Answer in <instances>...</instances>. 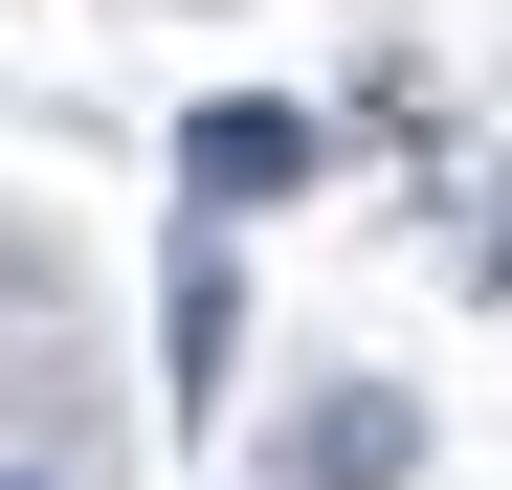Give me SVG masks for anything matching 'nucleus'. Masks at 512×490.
<instances>
[{"mask_svg": "<svg viewBox=\"0 0 512 490\" xmlns=\"http://www.w3.org/2000/svg\"><path fill=\"white\" fill-rule=\"evenodd\" d=\"M0 490H45V468H0Z\"/></svg>", "mask_w": 512, "mask_h": 490, "instance_id": "20e7f679", "label": "nucleus"}, {"mask_svg": "<svg viewBox=\"0 0 512 490\" xmlns=\"http://www.w3.org/2000/svg\"><path fill=\"white\" fill-rule=\"evenodd\" d=\"M312 156H334V134H312L290 90H223V112H179V179H201V223H245V201H290Z\"/></svg>", "mask_w": 512, "mask_h": 490, "instance_id": "f257e3e1", "label": "nucleus"}, {"mask_svg": "<svg viewBox=\"0 0 512 490\" xmlns=\"http://www.w3.org/2000/svg\"><path fill=\"white\" fill-rule=\"evenodd\" d=\"M223 357H245V268H223V223L179 245V401H223Z\"/></svg>", "mask_w": 512, "mask_h": 490, "instance_id": "7ed1b4c3", "label": "nucleus"}, {"mask_svg": "<svg viewBox=\"0 0 512 490\" xmlns=\"http://www.w3.org/2000/svg\"><path fill=\"white\" fill-rule=\"evenodd\" d=\"M290 468H312V490H423V401H379V379H357V401H312Z\"/></svg>", "mask_w": 512, "mask_h": 490, "instance_id": "f03ea898", "label": "nucleus"}]
</instances>
